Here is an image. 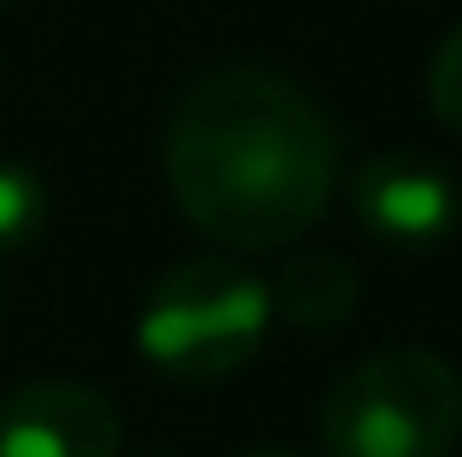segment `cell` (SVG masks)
Listing matches in <instances>:
<instances>
[{
	"label": "cell",
	"instance_id": "1",
	"mask_svg": "<svg viewBox=\"0 0 462 457\" xmlns=\"http://www.w3.org/2000/svg\"><path fill=\"white\" fill-rule=\"evenodd\" d=\"M164 182L199 235L235 252H270L328 211L339 135L282 70H211L170 112Z\"/></svg>",
	"mask_w": 462,
	"mask_h": 457
},
{
	"label": "cell",
	"instance_id": "2",
	"mask_svg": "<svg viewBox=\"0 0 462 457\" xmlns=\"http://www.w3.org/2000/svg\"><path fill=\"white\" fill-rule=\"evenodd\" d=\"M322 457H451L462 376L428 346H386L322 399Z\"/></svg>",
	"mask_w": 462,
	"mask_h": 457
},
{
	"label": "cell",
	"instance_id": "3",
	"mask_svg": "<svg viewBox=\"0 0 462 457\" xmlns=\"http://www.w3.org/2000/svg\"><path fill=\"white\" fill-rule=\"evenodd\" d=\"M275 322L270 282L252 275L240 258H193L152 287L135 317V340L152 369L170 381H223L258 358Z\"/></svg>",
	"mask_w": 462,
	"mask_h": 457
},
{
	"label": "cell",
	"instance_id": "4",
	"mask_svg": "<svg viewBox=\"0 0 462 457\" xmlns=\"http://www.w3.org/2000/svg\"><path fill=\"white\" fill-rule=\"evenodd\" d=\"M351 211L386 247H439L462 223V188L428 153H374L351 176Z\"/></svg>",
	"mask_w": 462,
	"mask_h": 457
},
{
	"label": "cell",
	"instance_id": "5",
	"mask_svg": "<svg viewBox=\"0 0 462 457\" xmlns=\"http://www.w3.org/2000/svg\"><path fill=\"white\" fill-rule=\"evenodd\" d=\"M124 416L82 381H30L0 399V457H117Z\"/></svg>",
	"mask_w": 462,
	"mask_h": 457
},
{
	"label": "cell",
	"instance_id": "6",
	"mask_svg": "<svg viewBox=\"0 0 462 457\" xmlns=\"http://www.w3.org/2000/svg\"><path fill=\"white\" fill-rule=\"evenodd\" d=\"M270 299H275V317L299 322V329H334L363 299V275L339 252H299L270 282Z\"/></svg>",
	"mask_w": 462,
	"mask_h": 457
},
{
	"label": "cell",
	"instance_id": "7",
	"mask_svg": "<svg viewBox=\"0 0 462 457\" xmlns=\"http://www.w3.org/2000/svg\"><path fill=\"white\" fill-rule=\"evenodd\" d=\"M47 188L30 164H0V252H18L42 235Z\"/></svg>",
	"mask_w": 462,
	"mask_h": 457
},
{
	"label": "cell",
	"instance_id": "8",
	"mask_svg": "<svg viewBox=\"0 0 462 457\" xmlns=\"http://www.w3.org/2000/svg\"><path fill=\"white\" fill-rule=\"evenodd\" d=\"M428 100H433V117H439L445 129H457V135H462V23L439 42V53H433Z\"/></svg>",
	"mask_w": 462,
	"mask_h": 457
},
{
	"label": "cell",
	"instance_id": "9",
	"mask_svg": "<svg viewBox=\"0 0 462 457\" xmlns=\"http://www.w3.org/2000/svg\"><path fill=\"white\" fill-rule=\"evenodd\" d=\"M240 457H305V452H287V446H252V452H240Z\"/></svg>",
	"mask_w": 462,
	"mask_h": 457
},
{
	"label": "cell",
	"instance_id": "10",
	"mask_svg": "<svg viewBox=\"0 0 462 457\" xmlns=\"http://www.w3.org/2000/svg\"><path fill=\"white\" fill-rule=\"evenodd\" d=\"M0 6H6V0H0Z\"/></svg>",
	"mask_w": 462,
	"mask_h": 457
}]
</instances>
